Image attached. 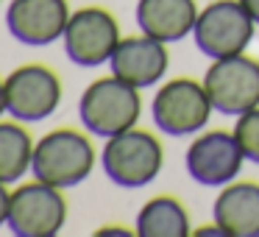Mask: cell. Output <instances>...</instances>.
Instances as JSON below:
<instances>
[{
	"instance_id": "obj_5",
	"label": "cell",
	"mask_w": 259,
	"mask_h": 237,
	"mask_svg": "<svg viewBox=\"0 0 259 237\" xmlns=\"http://www.w3.org/2000/svg\"><path fill=\"white\" fill-rule=\"evenodd\" d=\"M253 34H256V23L240 0H212L198 12L195 28H192L198 51L212 62L245 53Z\"/></svg>"
},
{
	"instance_id": "obj_22",
	"label": "cell",
	"mask_w": 259,
	"mask_h": 237,
	"mask_svg": "<svg viewBox=\"0 0 259 237\" xmlns=\"http://www.w3.org/2000/svg\"><path fill=\"white\" fill-rule=\"evenodd\" d=\"M0 3H3V0H0Z\"/></svg>"
},
{
	"instance_id": "obj_3",
	"label": "cell",
	"mask_w": 259,
	"mask_h": 237,
	"mask_svg": "<svg viewBox=\"0 0 259 237\" xmlns=\"http://www.w3.org/2000/svg\"><path fill=\"white\" fill-rule=\"evenodd\" d=\"M103 173L117 187L137 190L145 187L162 173L164 168V145L153 131L148 129H128L106 140L101 151Z\"/></svg>"
},
{
	"instance_id": "obj_13",
	"label": "cell",
	"mask_w": 259,
	"mask_h": 237,
	"mask_svg": "<svg viewBox=\"0 0 259 237\" xmlns=\"http://www.w3.org/2000/svg\"><path fill=\"white\" fill-rule=\"evenodd\" d=\"M212 220L229 237H259V181H229L218 192Z\"/></svg>"
},
{
	"instance_id": "obj_10",
	"label": "cell",
	"mask_w": 259,
	"mask_h": 237,
	"mask_svg": "<svg viewBox=\"0 0 259 237\" xmlns=\"http://www.w3.org/2000/svg\"><path fill=\"white\" fill-rule=\"evenodd\" d=\"M242 162H245V153L237 142V134L226 129L198 134L184 156L190 179L203 187H223L234 181L242 170Z\"/></svg>"
},
{
	"instance_id": "obj_14",
	"label": "cell",
	"mask_w": 259,
	"mask_h": 237,
	"mask_svg": "<svg viewBox=\"0 0 259 237\" xmlns=\"http://www.w3.org/2000/svg\"><path fill=\"white\" fill-rule=\"evenodd\" d=\"M195 0H137V25L142 34L162 42H181L198 20Z\"/></svg>"
},
{
	"instance_id": "obj_19",
	"label": "cell",
	"mask_w": 259,
	"mask_h": 237,
	"mask_svg": "<svg viewBox=\"0 0 259 237\" xmlns=\"http://www.w3.org/2000/svg\"><path fill=\"white\" fill-rule=\"evenodd\" d=\"M240 3L245 6V12L253 17V23L259 25V0H240Z\"/></svg>"
},
{
	"instance_id": "obj_9",
	"label": "cell",
	"mask_w": 259,
	"mask_h": 237,
	"mask_svg": "<svg viewBox=\"0 0 259 237\" xmlns=\"http://www.w3.org/2000/svg\"><path fill=\"white\" fill-rule=\"evenodd\" d=\"M214 112L226 117H240L242 112L259 106V59L237 53L229 59H214L203 75Z\"/></svg>"
},
{
	"instance_id": "obj_1",
	"label": "cell",
	"mask_w": 259,
	"mask_h": 237,
	"mask_svg": "<svg viewBox=\"0 0 259 237\" xmlns=\"http://www.w3.org/2000/svg\"><path fill=\"white\" fill-rule=\"evenodd\" d=\"M78 117L90 134L103 140L134 129L142 117V95L134 84L123 81L120 75L95 78L78 101Z\"/></svg>"
},
{
	"instance_id": "obj_8",
	"label": "cell",
	"mask_w": 259,
	"mask_h": 237,
	"mask_svg": "<svg viewBox=\"0 0 259 237\" xmlns=\"http://www.w3.org/2000/svg\"><path fill=\"white\" fill-rule=\"evenodd\" d=\"M64 53L75 67L109 64L120 45V23L103 6H84L70 14L64 31Z\"/></svg>"
},
{
	"instance_id": "obj_16",
	"label": "cell",
	"mask_w": 259,
	"mask_h": 237,
	"mask_svg": "<svg viewBox=\"0 0 259 237\" xmlns=\"http://www.w3.org/2000/svg\"><path fill=\"white\" fill-rule=\"evenodd\" d=\"M34 145L28 129L20 120H0V181L17 184L34 162Z\"/></svg>"
},
{
	"instance_id": "obj_12",
	"label": "cell",
	"mask_w": 259,
	"mask_h": 237,
	"mask_svg": "<svg viewBox=\"0 0 259 237\" xmlns=\"http://www.w3.org/2000/svg\"><path fill=\"white\" fill-rule=\"evenodd\" d=\"M167 64H170L167 42L153 40L148 34L123 36L114 56L109 59L112 73L120 75L123 81H128V84H134L137 90L156 87L167 73Z\"/></svg>"
},
{
	"instance_id": "obj_2",
	"label": "cell",
	"mask_w": 259,
	"mask_h": 237,
	"mask_svg": "<svg viewBox=\"0 0 259 237\" xmlns=\"http://www.w3.org/2000/svg\"><path fill=\"white\" fill-rule=\"evenodd\" d=\"M95 159L98 153L90 134L64 126V129H53L36 140L31 173H34V179L67 190V187H78L81 181L90 179Z\"/></svg>"
},
{
	"instance_id": "obj_21",
	"label": "cell",
	"mask_w": 259,
	"mask_h": 237,
	"mask_svg": "<svg viewBox=\"0 0 259 237\" xmlns=\"http://www.w3.org/2000/svg\"><path fill=\"white\" fill-rule=\"evenodd\" d=\"M3 112H6V84L0 81V117H3Z\"/></svg>"
},
{
	"instance_id": "obj_18",
	"label": "cell",
	"mask_w": 259,
	"mask_h": 237,
	"mask_svg": "<svg viewBox=\"0 0 259 237\" xmlns=\"http://www.w3.org/2000/svg\"><path fill=\"white\" fill-rule=\"evenodd\" d=\"M9 204H12V192H9V184L0 181V226L9 220Z\"/></svg>"
},
{
	"instance_id": "obj_6",
	"label": "cell",
	"mask_w": 259,
	"mask_h": 237,
	"mask_svg": "<svg viewBox=\"0 0 259 237\" xmlns=\"http://www.w3.org/2000/svg\"><path fill=\"white\" fill-rule=\"evenodd\" d=\"M67 223V198L62 187L48 181H25L12 190L6 226L17 237H53Z\"/></svg>"
},
{
	"instance_id": "obj_15",
	"label": "cell",
	"mask_w": 259,
	"mask_h": 237,
	"mask_svg": "<svg viewBox=\"0 0 259 237\" xmlns=\"http://www.w3.org/2000/svg\"><path fill=\"white\" fill-rule=\"evenodd\" d=\"M134 231L140 237H187L192 234L190 212L176 195H153L137 212Z\"/></svg>"
},
{
	"instance_id": "obj_11",
	"label": "cell",
	"mask_w": 259,
	"mask_h": 237,
	"mask_svg": "<svg viewBox=\"0 0 259 237\" xmlns=\"http://www.w3.org/2000/svg\"><path fill=\"white\" fill-rule=\"evenodd\" d=\"M67 0H9L6 31L28 48H45L62 40L70 23Z\"/></svg>"
},
{
	"instance_id": "obj_7",
	"label": "cell",
	"mask_w": 259,
	"mask_h": 237,
	"mask_svg": "<svg viewBox=\"0 0 259 237\" xmlns=\"http://www.w3.org/2000/svg\"><path fill=\"white\" fill-rule=\"evenodd\" d=\"M6 112L20 123H39L62 103V78L53 67L39 62L20 64L3 78Z\"/></svg>"
},
{
	"instance_id": "obj_20",
	"label": "cell",
	"mask_w": 259,
	"mask_h": 237,
	"mask_svg": "<svg viewBox=\"0 0 259 237\" xmlns=\"http://www.w3.org/2000/svg\"><path fill=\"white\" fill-rule=\"evenodd\" d=\"M95 234H137V231L131 229H123V226H103V229H98Z\"/></svg>"
},
{
	"instance_id": "obj_17",
	"label": "cell",
	"mask_w": 259,
	"mask_h": 237,
	"mask_svg": "<svg viewBox=\"0 0 259 237\" xmlns=\"http://www.w3.org/2000/svg\"><path fill=\"white\" fill-rule=\"evenodd\" d=\"M234 134H237V142H240L245 159L259 165V106L248 109V112H242L237 117Z\"/></svg>"
},
{
	"instance_id": "obj_4",
	"label": "cell",
	"mask_w": 259,
	"mask_h": 237,
	"mask_svg": "<svg viewBox=\"0 0 259 237\" xmlns=\"http://www.w3.org/2000/svg\"><path fill=\"white\" fill-rule=\"evenodd\" d=\"M214 106L203 81L170 78L156 90L151 101V117L156 129L167 137L201 134L209 126Z\"/></svg>"
}]
</instances>
